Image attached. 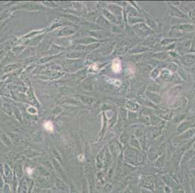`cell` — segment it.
<instances>
[{
	"mask_svg": "<svg viewBox=\"0 0 195 193\" xmlns=\"http://www.w3.org/2000/svg\"><path fill=\"white\" fill-rule=\"evenodd\" d=\"M125 158L126 162L130 165H143L145 163L144 155L134 148L129 147L127 149Z\"/></svg>",
	"mask_w": 195,
	"mask_h": 193,
	"instance_id": "obj_1",
	"label": "cell"
},
{
	"mask_svg": "<svg viewBox=\"0 0 195 193\" xmlns=\"http://www.w3.org/2000/svg\"><path fill=\"white\" fill-rule=\"evenodd\" d=\"M132 28H133L134 32L137 35L141 36V37H145V36H150L153 33L151 29L148 28L146 24H143V23H137L135 26L132 27Z\"/></svg>",
	"mask_w": 195,
	"mask_h": 193,
	"instance_id": "obj_2",
	"label": "cell"
},
{
	"mask_svg": "<svg viewBox=\"0 0 195 193\" xmlns=\"http://www.w3.org/2000/svg\"><path fill=\"white\" fill-rule=\"evenodd\" d=\"M194 134H195V128H194V129H188V130H186V131L183 132L181 135H180L179 136L176 137V139H175L174 142H178L179 144L180 142H181L182 141L189 139Z\"/></svg>",
	"mask_w": 195,
	"mask_h": 193,
	"instance_id": "obj_3",
	"label": "cell"
},
{
	"mask_svg": "<svg viewBox=\"0 0 195 193\" xmlns=\"http://www.w3.org/2000/svg\"><path fill=\"white\" fill-rule=\"evenodd\" d=\"M191 49V41H184L178 44V46L177 47L178 53V55H184L187 54L188 52L190 51Z\"/></svg>",
	"mask_w": 195,
	"mask_h": 193,
	"instance_id": "obj_4",
	"label": "cell"
},
{
	"mask_svg": "<svg viewBox=\"0 0 195 193\" xmlns=\"http://www.w3.org/2000/svg\"><path fill=\"white\" fill-rule=\"evenodd\" d=\"M180 61L183 65L190 66L195 62V55H184L180 57Z\"/></svg>",
	"mask_w": 195,
	"mask_h": 193,
	"instance_id": "obj_5",
	"label": "cell"
},
{
	"mask_svg": "<svg viewBox=\"0 0 195 193\" xmlns=\"http://www.w3.org/2000/svg\"><path fill=\"white\" fill-rule=\"evenodd\" d=\"M141 186L143 189H147L149 190H154V181L149 178V177L144 176L141 180Z\"/></svg>",
	"mask_w": 195,
	"mask_h": 193,
	"instance_id": "obj_6",
	"label": "cell"
},
{
	"mask_svg": "<svg viewBox=\"0 0 195 193\" xmlns=\"http://www.w3.org/2000/svg\"><path fill=\"white\" fill-rule=\"evenodd\" d=\"M161 179L162 180L163 182L166 184V186L170 187V188H177L178 184L174 179H173V177L170 175L168 174H166V175H163L162 176Z\"/></svg>",
	"mask_w": 195,
	"mask_h": 193,
	"instance_id": "obj_7",
	"label": "cell"
},
{
	"mask_svg": "<svg viewBox=\"0 0 195 193\" xmlns=\"http://www.w3.org/2000/svg\"><path fill=\"white\" fill-rule=\"evenodd\" d=\"M186 151L185 149V146L183 147L180 148V149H178L176 152L173 153V161L174 162V163L176 165H178L180 163V160L182 159V157L183 155V152Z\"/></svg>",
	"mask_w": 195,
	"mask_h": 193,
	"instance_id": "obj_8",
	"label": "cell"
},
{
	"mask_svg": "<svg viewBox=\"0 0 195 193\" xmlns=\"http://www.w3.org/2000/svg\"><path fill=\"white\" fill-rule=\"evenodd\" d=\"M194 120H187L183 121L178 127V133H183L184 131H186V130L189 129L191 128V126L192 125H194Z\"/></svg>",
	"mask_w": 195,
	"mask_h": 193,
	"instance_id": "obj_9",
	"label": "cell"
},
{
	"mask_svg": "<svg viewBox=\"0 0 195 193\" xmlns=\"http://www.w3.org/2000/svg\"><path fill=\"white\" fill-rule=\"evenodd\" d=\"M159 133L160 131L158 128L157 126H154V127L151 128V129H148L146 134V138L147 139V140H151V139H155L159 134Z\"/></svg>",
	"mask_w": 195,
	"mask_h": 193,
	"instance_id": "obj_10",
	"label": "cell"
},
{
	"mask_svg": "<svg viewBox=\"0 0 195 193\" xmlns=\"http://www.w3.org/2000/svg\"><path fill=\"white\" fill-rule=\"evenodd\" d=\"M194 156V153L192 149H189V150L186 151L184 155L182 157V159L180 160V164H183L186 162H189L192 160V158Z\"/></svg>",
	"mask_w": 195,
	"mask_h": 193,
	"instance_id": "obj_11",
	"label": "cell"
},
{
	"mask_svg": "<svg viewBox=\"0 0 195 193\" xmlns=\"http://www.w3.org/2000/svg\"><path fill=\"white\" fill-rule=\"evenodd\" d=\"M170 11L172 15L176 16V17H186V15H185L180 10H179L178 9L176 8V7H175V6L173 5L170 6Z\"/></svg>",
	"mask_w": 195,
	"mask_h": 193,
	"instance_id": "obj_12",
	"label": "cell"
},
{
	"mask_svg": "<svg viewBox=\"0 0 195 193\" xmlns=\"http://www.w3.org/2000/svg\"><path fill=\"white\" fill-rule=\"evenodd\" d=\"M178 30H180V31H192V30H194L195 26L194 25H191V24H183L180 25V26H177L176 27Z\"/></svg>",
	"mask_w": 195,
	"mask_h": 193,
	"instance_id": "obj_13",
	"label": "cell"
},
{
	"mask_svg": "<svg viewBox=\"0 0 195 193\" xmlns=\"http://www.w3.org/2000/svg\"><path fill=\"white\" fill-rule=\"evenodd\" d=\"M162 120L159 116H155V115L151 116V118H150V124L152 125L153 126H160V125H162Z\"/></svg>",
	"mask_w": 195,
	"mask_h": 193,
	"instance_id": "obj_14",
	"label": "cell"
},
{
	"mask_svg": "<svg viewBox=\"0 0 195 193\" xmlns=\"http://www.w3.org/2000/svg\"><path fill=\"white\" fill-rule=\"evenodd\" d=\"M160 74H161L162 79L164 80V81H170V79H171V78H172V75H172L171 72H170V71H169L167 69L162 70Z\"/></svg>",
	"mask_w": 195,
	"mask_h": 193,
	"instance_id": "obj_15",
	"label": "cell"
},
{
	"mask_svg": "<svg viewBox=\"0 0 195 193\" xmlns=\"http://www.w3.org/2000/svg\"><path fill=\"white\" fill-rule=\"evenodd\" d=\"M130 145L131 147L135 148L136 149H141V145L138 141V139L135 137V136H131L130 139Z\"/></svg>",
	"mask_w": 195,
	"mask_h": 193,
	"instance_id": "obj_16",
	"label": "cell"
},
{
	"mask_svg": "<svg viewBox=\"0 0 195 193\" xmlns=\"http://www.w3.org/2000/svg\"><path fill=\"white\" fill-rule=\"evenodd\" d=\"M168 52H158V53H155L152 55V57L154 58H156L158 60H165V59H167V57H168Z\"/></svg>",
	"mask_w": 195,
	"mask_h": 193,
	"instance_id": "obj_17",
	"label": "cell"
},
{
	"mask_svg": "<svg viewBox=\"0 0 195 193\" xmlns=\"http://www.w3.org/2000/svg\"><path fill=\"white\" fill-rule=\"evenodd\" d=\"M125 42H122L119 44V46H117V49H116V52L117 53V55H122L127 51V44Z\"/></svg>",
	"mask_w": 195,
	"mask_h": 193,
	"instance_id": "obj_18",
	"label": "cell"
},
{
	"mask_svg": "<svg viewBox=\"0 0 195 193\" xmlns=\"http://www.w3.org/2000/svg\"><path fill=\"white\" fill-rule=\"evenodd\" d=\"M178 75H180V78H183V79L189 80V78H190V73L186 70H185L184 68H178Z\"/></svg>",
	"mask_w": 195,
	"mask_h": 193,
	"instance_id": "obj_19",
	"label": "cell"
},
{
	"mask_svg": "<svg viewBox=\"0 0 195 193\" xmlns=\"http://www.w3.org/2000/svg\"><path fill=\"white\" fill-rule=\"evenodd\" d=\"M126 106L130 110H132V112L136 111L137 110H138L139 108V106L138 104L135 102L132 101V100H128L126 102Z\"/></svg>",
	"mask_w": 195,
	"mask_h": 193,
	"instance_id": "obj_20",
	"label": "cell"
},
{
	"mask_svg": "<svg viewBox=\"0 0 195 193\" xmlns=\"http://www.w3.org/2000/svg\"><path fill=\"white\" fill-rule=\"evenodd\" d=\"M138 118H139V121L141 123L144 125H149L150 124V118L148 116H145V115H140V116H138Z\"/></svg>",
	"mask_w": 195,
	"mask_h": 193,
	"instance_id": "obj_21",
	"label": "cell"
},
{
	"mask_svg": "<svg viewBox=\"0 0 195 193\" xmlns=\"http://www.w3.org/2000/svg\"><path fill=\"white\" fill-rule=\"evenodd\" d=\"M127 118L128 120H130V121H135L138 119V114L135 112H132V111H128L127 112Z\"/></svg>",
	"mask_w": 195,
	"mask_h": 193,
	"instance_id": "obj_22",
	"label": "cell"
},
{
	"mask_svg": "<svg viewBox=\"0 0 195 193\" xmlns=\"http://www.w3.org/2000/svg\"><path fill=\"white\" fill-rule=\"evenodd\" d=\"M148 49V48L144 47V46H138V47L135 48V49H133V50H131L130 53H135V55L136 54H141L142 52H144L145 51H147Z\"/></svg>",
	"mask_w": 195,
	"mask_h": 193,
	"instance_id": "obj_23",
	"label": "cell"
},
{
	"mask_svg": "<svg viewBox=\"0 0 195 193\" xmlns=\"http://www.w3.org/2000/svg\"><path fill=\"white\" fill-rule=\"evenodd\" d=\"M167 69L170 72L175 73L176 71H178V66L176 63H174V62H170V63L168 64V66L167 67Z\"/></svg>",
	"mask_w": 195,
	"mask_h": 193,
	"instance_id": "obj_24",
	"label": "cell"
},
{
	"mask_svg": "<svg viewBox=\"0 0 195 193\" xmlns=\"http://www.w3.org/2000/svg\"><path fill=\"white\" fill-rule=\"evenodd\" d=\"M185 118H186V116L185 115H179V116L174 117L173 121L176 123H180V122H183Z\"/></svg>",
	"mask_w": 195,
	"mask_h": 193,
	"instance_id": "obj_25",
	"label": "cell"
},
{
	"mask_svg": "<svg viewBox=\"0 0 195 193\" xmlns=\"http://www.w3.org/2000/svg\"><path fill=\"white\" fill-rule=\"evenodd\" d=\"M143 57V54H136V55H134L132 56H131L130 59L133 61H136L138 62L139 60H141L142 59V57Z\"/></svg>",
	"mask_w": 195,
	"mask_h": 193,
	"instance_id": "obj_26",
	"label": "cell"
},
{
	"mask_svg": "<svg viewBox=\"0 0 195 193\" xmlns=\"http://www.w3.org/2000/svg\"><path fill=\"white\" fill-rule=\"evenodd\" d=\"M161 73V71H159V68H157L151 73V76L153 78H156L159 75V74Z\"/></svg>",
	"mask_w": 195,
	"mask_h": 193,
	"instance_id": "obj_27",
	"label": "cell"
},
{
	"mask_svg": "<svg viewBox=\"0 0 195 193\" xmlns=\"http://www.w3.org/2000/svg\"><path fill=\"white\" fill-rule=\"evenodd\" d=\"M120 114H121V118L122 120H126L127 119V111L125 109L121 108L120 110Z\"/></svg>",
	"mask_w": 195,
	"mask_h": 193,
	"instance_id": "obj_28",
	"label": "cell"
},
{
	"mask_svg": "<svg viewBox=\"0 0 195 193\" xmlns=\"http://www.w3.org/2000/svg\"><path fill=\"white\" fill-rule=\"evenodd\" d=\"M190 78H192L193 81V84L195 86V67H193L191 70L190 72Z\"/></svg>",
	"mask_w": 195,
	"mask_h": 193,
	"instance_id": "obj_29",
	"label": "cell"
},
{
	"mask_svg": "<svg viewBox=\"0 0 195 193\" xmlns=\"http://www.w3.org/2000/svg\"><path fill=\"white\" fill-rule=\"evenodd\" d=\"M112 188V185L110 184H106V186H105V187L103 188V193H109V191H110L111 190Z\"/></svg>",
	"mask_w": 195,
	"mask_h": 193,
	"instance_id": "obj_30",
	"label": "cell"
},
{
	"mask_svg": "<svg viewBox=\"0 0 195 193\" xmlns=\"http://www.w3.org/2000/svg\"><path fill=\"white\" fill-rule=\"evenodd\" d=\"M45 127L47 130H49V131L52 130V123H50V122H47V123H45Z\"/></svg>",
	"mask_w": 195,
	"mask_h": 193,
	"instance_id": "obj_31",
	"label": "cell"
},
{
	"mask_svg": "<svg viewBox=\"0 0 195 193\" xmlns=\"http://www.w3.org/2000/svg\"><path fill=\"white\" fill-rule=\"evenodd\" d=\"M141 192L142 193H153L151 190H147V189H141Z\"/></svg>",
	"mask_w": 195,
	"mask_h": 193,
	"instance_id": "obj_32",
	"label": "cell"
},
{
	"mask_svg": "<svg viewBox=\"0 0 195 193\" xmlns=\"http://www.w3.org/2000/svg\"><path fill=\"white\" fill-rule=\"evenodd\" d=\"M124 193H132V192H131L130 189L127 188V189H126V190H125V192H124Z\"/></svg>",
	"mask_w": 195,
	"mask_h": 193,
	"instance_id": "obj_33",
	"label": "cell"
},
{
	"mask_svg": "<svg viewBox=\"0 0 195 193\" xmlns=\"http://www.w3.org/2000/svg\"><path fill=\"white\" fill-rule=\"evenodd\" d=\"M193 148H194V150H195V142H194V145H193Z\"/></svg>",
	"mask_w": 195,
	"mask_h": 193,
	"instance_id": "obj_34",
	"label": "cell"
},
{
	"mask_svg": "<svg viewBox=\"0 0 195 193\" xmlns=\"http://www.w3.org/2000/svg\"><path fill=\"white\" fill-rule=\"evenodd\" d=\"M186 193H192V192H190V191H187V192H186Z\"/></svg>",
	"mask_w": 195,
	"mask_h": 193,
	"instance_id": "obj_35",
	"label": "cell"
}]
</instances>
